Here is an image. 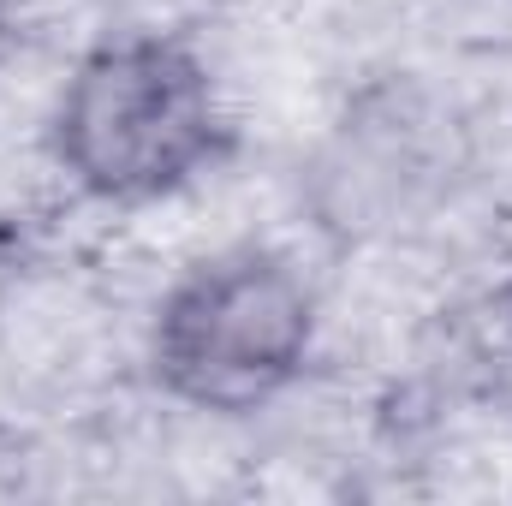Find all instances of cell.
I'll return each mask as SVG.
<instances>
[{"mask_svg": "<svg viewBox=\"0 0 512 506\" xmlns=\"http://www.w3.org/2000/svg\"><path fill=\"white\" fill-rule=\"evenodd\" d=\"M316 286L286 251L233 245L191 262L155 304L149 376L209 417H251L292 393L316 352Z\"/></svg>", "mask_w": 512, "mask_h": 506, "instance_id": "obj_2", "label": "cell"}, {"mask_svg": "<svg viewBox=\"0 0 512 506\" xmlns=\"http://www.w3.org/2000/svg\"><path fill=\"white\" fill-rule=\"evenodd\" d=\"M6 54H12V6L0 0V66H6Z\"/></svg>", "mask_w": 512, "mask_h": 506, "instance_id": "obj_3", "label": "cell"}, {"mask_svg": "<svg viewBox=\"0 0 512 506\" xmlns=\"http://www.w3.org/2000/svg\"><path fill=\"white\" fill-rule=\"evenodd\" d=\"M507 322H512V286H507Z\"/></svg>", "mask_w": 512, "mask_h": 506, "instance_id": "obj_4", "label": "cell"}, {"mask_svg": "<svg viewBox=\"0 0 512 506\" xmlns=\"http://www.w3.org/2000/svg\"><path fill=\"white\" fill-rule=\"evenodd\" d=\"M54 167L108 209L179 197L233 149L209 60L167 30H126L84 48L48 114Z\"/></svg>", "mask_w": 512, "mask_h": 506, "instance_id": "obj_1", "label": "cell"}]
</instances>
